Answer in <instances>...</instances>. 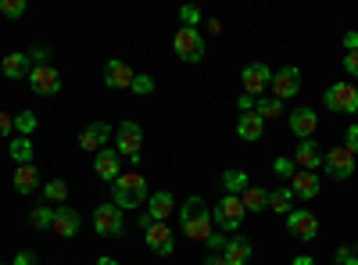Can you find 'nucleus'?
Listing matches in <instances>:
<instances>
[{
  "label": "nucleus",
  "instance_id": "nucleus-1",
  "mask_svg": "<svg viewBox=\"0 0 358 265\" xmlns=\"http://www.w3.org/2000/svg\"><path fill=\"white\" fill-rule=\"evenodd\" d=\"M147 180H143V172H122L118 180L111 183V204L115 208H140V204H147Z\"/></svg>",
  "mask_w": 358,
  "mask_h": 265
},
{
  "label": "nucleus",
  "instance_id": "nucleus-2",
  "mask_svg": "<svg viewBox=\"0 0 358 265\" xmlns=\"http://www.w3.org/2000/svg\"><path fill=\"white\" fill-rule=\"evenodd\" d=\"M244 215H248V208H244V201L236 197V194H226L219 204H215V212H212V219L226 229V233H233V229H241V222H244Z\"/></svg>",
  "mask_w": 358,
  "mask_h": 265
},
{
  "label": "nucleus",
  "instance_id": "nucleus-3",
  "mask_svg": "<svg viewBox=\"0 0 358 265\" xmlns=\"http://www.w3.org/2000/svg\"><path fill=\"white\" fill-rule=\"evenodd\" d=\"M94 229L101 233V237H122V233H126L122 208H115L111 201L97 204V208H94Z\"/></svg>",
  "mask_w": 358,
  "mask_h": 265
},
{
  "label": "nucleus",
  "instance_id": "nucleus-4",
  "mask_svg": "<svg viewBox=\"0 0 358 265\" xmlns=\"http://www.w3.org/2000/svg\"><path fill=\"white\" fill-rule=\"evenodd\" d=\"M140 226H143V241H147L151 251H158V255H172L176 251V237H172V229L165 222H151L147 215H140Z\"/></svg>",
  "mask_w": 358,
  "mask_h": 265
},
{
  "label": "nucleus",
  "instance_id": "nucleus-5",
  "mask_svg": "<svg viewBox=\"0 0 358 265\" xmlns=\"http://www.w3.org/2000/svg\"><path fill=\"white\" fill-rule=\"evenodd\" d=\"M115 151L118 155H126L133 165H140V143H143V129H140V122H122L115 129Z\"/></svg>",
  "mask_w": 358,
  "mask_h": 265
},
{
  "label": "nucleus",
  "instance_id": "nucleus-6",
  "mask_svg": "<svg viewBox=\"0 0 358 265\" xmlns=\"http://www.w3.org/2000/svg\"><path fill=\"white\" fill-rule=\"evenodd\" d=\"M322 169L330 172V180H351L355 176V155L348 151V147H330V151L322 155Z\"/></svg>",
  "mask_w": 358,
  "mask_h": 265
},
{
  "label": "nucleus",
  "instance_id": "nucleus-7",
  "mask_svg": "<svg viewBox=\"0 0 358 265\" xmlns=\"http://www.w3.org/2000/svg\"><path fill=\"white\" fill-rule=\"evenodd\" d=\"M241 86H244V94H251V97H265V90L273 86V69H268L265 62H251L241 72Z\"/></svg>",
  "mask_w": 358,
  "mask_h": 265
},
{
  "label": "nucleus",
  "instance_id": "nucleus-8",
  "mask_svg": "<svg viewBox=\"0 0 358 265\" xmlns=\"http://www.w3.org/2000/svg\"><path fill=\"white\" fill-rule=\"evenodd\" d=\"M172 50H176L179 57H183V62L197 65L201 57H204V36L197 33V29H179L176 40H172Z\"/></svg>",
  "mask_w": 358,
  "mask_h": 265
},
{
  "label": "nucleus",
  "instance_id": "nucleus-9",
  "mask_svg": "<svg viewBox=\"0 0 358 265\" xmlns=\"http://www.w3.org/2000/svg\"><path fill=\"white\" fill-rule=\"evenodd\" d=\"M62 72H57L54 65H33V72H29V86L40 94V97H54L62 94Z\"/></svg>",
  "mask_w": 358,
  "mask_h": 265
},
{
  "label": "nucleus",
  "instance_id": "nucleus-10",
  "mask_svg": "<svg viewBox=\"0 0 358 265\" xmlns=\"http://www.w3.org/2000/svg\"><path fill=\"white\" fill-rule=\"evenodd\" d=\"M326 108L330 111H344V115H355V108H358V86H351V83H334L330 90H326Z\"/></svg>",
  "mask_w": 358,
  "mask_h": 265
},
{
  "label": "nucleus",
  "instance_id": "nucleus-11",
  "mask_svg": "<svg viewBox=\"0 0 358 265\" xmlns=\"http://www.w3.org/2000/svg\"><path fill=\"white\" fill-rule=\"evenodd\" d=\"M287 229H290V237H297V241H315L319 219H315V212H308V208H294V212L287 215Z\"/></svg>",
  "mask_w": 358,
  "mask_h": 265
},
{
  "label": "nucleus",
  "instance_id": "nucleus-12",
  "mask_svg": "<svg viewBox=\"0 0 358 265\" xmlns=\"http://www.w3.org/2000/svg\"><path fill=\"white\" fill-rule=\"evenodd\" d=\"M297 90H301V72H297L294 65H283V69L273 72V97H276V101H287V97H294Z\"/></svg>",
  "mask_w": 358,
  "mask_h": 265
},
{
  "label": "nucleus",
  "instance_id": "nucleus-13",
  "mask_svg": "<svg viewBox=\"0 0 358 265\" xmlns=\"http://www.w3.org/2000/svg\"><path fill=\"white\" fill-rule=\"evenodd\" d=\"M111 133H115V129H111L108 122H90V126L79 133V147H83L86 155H101L104 143L111 140Z\"/></svg>",
  "mask_w": 358,
  "mask_h": 265
},
{
  "label": "nucleus",
  "instance_id": "nucleus-14",
  "mask_svg": "<svg viewBox=\"0 0 358 265\" xmlns=\"http://www.w3.org/2000/svg\"><path fill=\"white\" fill-rule=\"evenodd\" d=\"M294 165L305 169V172H319L322 169V147L315 140H301L294 147Z\"/></svg>",
  "mask_w": 358,
  "mask_h": 265
},
{
  "label": "nucleus",
  "instance_id": "nucleus-15",
  "mask_svg": "<svg viewBox=\"0 0 358 265\" xmlns=\"http://www.w3.org/2000/svg\"><path fill=\"white\" fill-rule=\"evenodd\" d=\"M94 172L101 176V180H108V183H115L118 176H122V155L115 151V147H104V151L94 158Z\"/></svg>",
  "mask_w": 358,
  "mask_h": 265
},
{
  "label": "nucleus",
  "instance_id": "nucleus-16",
  "mask_svg": "<svg viewBox=\"0 0 358 265\" xmlns=\"http://www.w3.org/2000/svg\"><path fill=\"white\" fill-rule=\"evenodd\" d=\"M287 122H290V133H294V136L312 140V133H315V126H319V115H315L312 108H294V111L287 115Z\"/></svg>",
  "mask_w": 358,
  "mask_h": 265
},
{
  "label": "nucleus",
  "instance_id": "nucleus-17",
  "mask_svg": "<svg viewBox=\"0 0 358 265\" xmlns=\"http://www.w3.org/2000/svg\"><path fill=\"white\" fill-rule=\"evenodd\" d=\"M294 187H290V194L294 197H301V201H315L319 197V190H322V183H319V172H294V180H290Z\"/></svg>",
  "mask_w": 358,
  "mask_h": 265
},
{
  "label": "nucleus",
  "instance_id": "nucleus-18",
  "mask_svg": "<svg viewBox=\"0 0 358 265\" xmlns=\"http://www.w3.org/2000/svg\"><path fill=\"white\" fill-rule=\"evenodd\" d=\"M176 212V197L169 194V190H158V194H151V197H147V219H151V222H165L169 215Z\"/></svg>",
  "mask_w": 358,
  "mask_h": 265
},
{
  "label": "nucleus",
  "instance_id": "nucleus-19",
  "mask_svg": "<svg viewBox=\"0 0 358 265\" xmlns=\"http://www.w3.org/2000/svg\"><path fill=\"white\" fill-rule=\"evenodd\" d=\"M57 237H65V241H72L76 233H79V212L76 208H69V204H62V208H54V226H50Z\"/></svg>",
  "mask_w": 358,
  "mask_h": 265
},
{
  "label": "nucleus",
  "instance_id": "nucleus-20",
  "mask_svg": "<svg viewBox=\"0 0 358 265\" xmlns=\"http://www.w3.org/2000/svg\"><path fill=\"white\" fill-rule=\"evenodd\" d=\"M133 69L126 62H108L104 65V86H111V90H129L133 86Z\"/></svg>",
  "mask_w": 358,
  "mask_h": 265
},
{
  "label": "nucleus",
  "instance_id": "nucleus-21",
  "mask_svg": "<svg viewBox=\"0 0 358 265\" xmlns=\"http://www.w3.org/2000/svg\"><path fill=\"white\" fill-rule=\"evenodd\" d=\"M201 219H212V212H208V201L204 197H187V204L179 208V222L190 226V222H201Z\"/></svg>",
  "mask_w": 358,
  "mask_h": 265
},
{
  "label": "nucleus",
  "instance_id": "nucleus-22",
  "mask_svg": "<svg viewBox=\"0 0 358 265\" xmlns=\"http://www.w3.org/2000/svg\"><path fill=\"white\" fill-rule=\"evenodd\" d=\"M222 258H226L229 265H248V262H251V241H248V237H229Z\"/></svg>",
  "mask_w": 358,
  "mask_h": 265
},
{
  "label": "nucleus",
  "instance_id": "nucleus-23",
  "mask_svg": "<svg viewBox=\"0 0 358 265\" xmlns=\"http://www.w3.org/2000/svg\"><path fill=\"white\" fill-rule=\"evenodd\" d=\"M262 133H265V119H262V115L248 111V115L236 119V136H241V140H262Z\"/></svg>",
  "mask_w": 358,
  "mask_h": 265
},
{
  "label": "nucleus",
  "instance_id": "nucleus-24",
  "mask_svg": "<svg viewBox=\"0 0 358 265\" xmlns=\"http://www.w3.org/2000/svg\"><path fill=\"white\" fill-rule=\"evenodd\" d=\"M0 72H4L8 79H22V76H29L33 72V62H29V54H8L4 62H0Z\"/></svg>",
  "mask_w": 358,
  "mask_h": 265
},
{
  "label": "nucleus",
  "instance_id": "nucleus-25",
  "mask_svg": "<svg viewBox=\"0 0 358 265\" xmlns=\"http://www.w3.org/2000/svg\"><path fill=\"white\" fill-rule=\"evenodd\" d=\"M40 187V172H36V165L29 162V165H18L15 169V190L18 194H33Z\"/></svg>",
  "mask_w": 358,
  "mask_h": 265
},
{
  "label": "nucleus",
  "instance_id": "nucleus-26",
  "mask_svg": "<svg viewBox=\"0 0 358 265\" xmlns=\"http://www.w3.org/2000/svg\"><path fill=\"white\" fill-rule=\"evenodd\" d=\"M248 187H251V180H248L244 169H226V172H222V190H226V194H236V197H241Z\"/></svg>",
  "mask_w": 358,
  "mask_h": 265
},
{
  "label": "nucleus",
  "instance_id": "nucleus-27",
  "mask_svg": "<svg viewBox=\"0 0 358 265\" xmlns=\"http://www.w3.org/2000/svg\"><path fill=\"white\" fill-rule=\"evenodd\" d=\"M268 208L280 212V215H290V212H294V194H290V187L268 190Z\"/></svg>",
  "mask_w": 358,
  "mask_h": 265
},
{
  "label": "nucleus",
  "instance_id": "nucleus-28",
  "mask_svg": "<svg viewBox=\"0 0 358 265\" xmlns=\"http://www.w3.org/2000/svg\"><path fill=\"white\" fill-rule=\"evenodd\" d=\"M241 201H244V208H248V212H265L268 190H265V187H248V190L241 194Z\"/></svg>",
  "mask_w": 358,
  "mask_h": 265
},
{
  "label": "nucleus",
  "instance_id": "nucleus-29",
  "mask_svg": "<svg viewBox=\"0 0 358 265\" xmlns=\"http://www.w3.org/2000/svg\"><path fill=\"white\" fill-rule=\"evenodd\" d=\"M255 115H262L265 122H268V119H280V115H283V101H276V97H258V101H255Z\"/></svg>",
  "mask_w": 358,
  "mask_h": 265
},
{
  "label": "nucleus",
  "instance_id": "nucleus-30",
  "mask_svg": "<svg viewBox=\"0 0 358 265\" xmlns=\"http://www.w3.org/2000/svg\"><path fill=\"white\" fill-rule=\"evenodd\" d=\"M11 158H15L18 165L33 162V140H29V136H15V140H11Z\"/></svg>",
  "mask_w": 358,
  "mask_h": 265
},
{
  "label": "nucleus",
  "instance_id": "nucleus-31",
  "mask_svg": "<svg viewBox=\"0 0 358 265\" xmlns=\"http://www.w3.org/2000/svg\"><path fill=\"white\" fill-rule=\"evenodd\" d=\"M29 222H33L36 229H50L54 226V208L50 204H36V208L29 212Z\"/></svg>",
  "mask_w": 358,
  "mask_h": 265
},
{
  "label": "nucleus",
  "instance_id": "nucleus-32",
  "mask_svg": "<svg viewBox=\"0 0 358 265\" xmlns=\"http://www.w3.org/2000/svg\"><path fill=\"white\" fill-rule=\"evenodd\" d=\"M15 133L18 136H33L36 133V115L33 111H18L15 115Z\"/></svg>",
  "mask_w": 358,
  "mask_h": 265
},
{
  "label": "nucleus",
  "instance_id": "nucleus-33",
  "mask_svg": "<svg viewBox=\"0 0 358 265\" xmlns=\"http://www.w3.org/2000/svg\"><path fill=\"white\" fill-rule=\"evenodd\" d=\"M43 197H47V201H69V183H65V180H50V183L43 187Z\"/></svg>",
  "mask_w": 358,
  "mask_h": 265
},
{
  "label": "nucleus",
  "instance_id": "nucleus-34",
  "mask_svg": "<svg viewBox=\"0 0 358 265\" xmlns=\"http://www.w3.org/2000/svg\"><path fill=\"white\" fill-rule=\"evenodd\" d=\"M133 94L147 97V94H155V76H133V86H129Z\"/></svg>",
  "mask_w": 358,
  "mask_h": 265
},
{
  "label": "nucleus",
  "instance_id": "nucleus-35",
  "mask_svg": "<svg viewBox=\"0 0 358 265\" xmlns=\"http://www.w3.org/2000/svg\"><path fill=\"white\" fill-rule=\"evenodd\" d=\"M0 15L4 18H22L25 15V0H0Z\"/></svg>",
  "mask_w": 358,
  "mask_h": 265
},
{
  "label": "nucleus",
  "instance_id": "nucleus-36",
  "mask_svg": "<svg viewBox=\"0 0 358 265\" xmlns=\"http://www.w3.org/2000/svg\"><path fill=\"white\" fill-rule=\"evenodd\" d=\"M273 172L280 176V180H294V172H297V169H294L290 158H276V162H273Z\"/></svg>",
  "mask_w": 358,
  "mask_h": 265
},
{
  "label": "nucleus",
  "instance_id": "nucleus-37",
  "mask_svg": "<svg viewBox=\"0 0 358 265\" xmlns=\"http://www.w3.org/2000/svg\"><path fill=\"white\" fill-rule=\"evenodd\" d=\"M179 18H183V29H197V22H201V11H197L194 4H187V8H179Z\"/></svg>",
  "mask_w": 358,
  "mask_h": 265
},
{
  "label": "nucleus",
  "instance_id": "nucleus-38",
  "mask_svg": "<svg viewBox=\"0 0 358 265\" xmlns=\"http://www.w3.org/2000/svg\"><path fill=\"white\" fill-rule=\"evenodd\" d=\"M334 262H337V265H358V258H355V251H351L348 244H341V248L334 251Z\"/></svg>",
  "mask_w": 358,
  "mask_h": 265
},
{
  "label": "nucleus",
  "instance_id": "nucleus-39",
  "mask_svg": "<svg viewBox=\"0 0 358 265\" xmlns=\"http://www.w3.org/2000/svg\"><path fill=\"white\" fill-rule=\"evenodd\" d=\"M47 57H50V50H47L43 43H33V50H29V62H33V65H47Z\"/></svg>",
  "mask_w": 358,
  "mask_h": 265
},
{
  "label": "nucleus",
  "instance_id": "nucleus-40",
  "mask_svg": "<svg viewBox=\"0 0 358 265\" xmlns=\"http://www.w3.org/2000/svg\"><path fill=\"white\" fill-rule=\"evenodd\" d=\"M226 241H229L226 233H212V237H208L204 244H208V251H215V255H222V251H226Z\"/></svg>",
  "mask_w": 358,
  "mask_h": 265
},
{
  "label": "nucleus",
  "instance_id": "nucleus-41",
  "mask_svg": "<svg viewBox=\"0 0 358 265\" xmlns=\"http://www.w3.org/2000/svg\"><path fill=\"white\" fill-rule=\"evenodd\" d=\"M344 140H348V143H344V147H348V151H351V155H358V122H351V126H348V133H344Z\"/></svg>",
  "mask_w": 358,
  "mask_h": 265
},
{
  "label": "nucleus",
  "instance_id": "nucleus-42",
  "mask_svg": "<svg viewBox=\"0 0 358 265\" xmlns=\"http://www.w3.org/2000/svg\"><path fill=\"white\" fill-rule=\"evenodd\" d=\"M344 72H348L351 79H358V50H351V54L344 57Z\"/></svg>",
  "mask_w": 358,
  "mask_h": 265
},
{
  "label": "nucleus",
  "instance_id": "nucleus-43",
  "mask_svg": "<svg viewBox=\"0 0 358 265\" xmlns=\"http://www.w3.org/2000/svg\"><path fill=\"white\" fill-rule=\"evenodd\" d=\"M11 133H15V119L8 111H0V136H11Z\"/></svg>",
  "mask_w": 358,
  "mask_h": 265
},
{
  "label": "nucleus",
  "instance_id": "nucleus-44",
  "mask_svg": "<svg viewBox=\"0 0 358 265\" xmlns=\"http://www.w3.org/2000/svg\"><path fill=\"white\" fill-rule=\"evenodd\" d=\"M255 101H258V97H251V94H241V97H236V108H241V111L248 115V111H255Z\"/></svg>",
  "mask_w": 358,
  "mask_h": 265
},
{
  "label": "nucleus",
  "instance_id": "nucleus-45",
  "mask_svg": "<svg viewBox=\"0 0 358 265\" xmlns=\"http://www.w3.org/2000/svg\"><path fill=\"white\" fill-rule=\"evenodd\" d=\"M11 265H36V255H33V251H18Z\"/></svg>",
  "mask_w": 358,
  "mask_h": 265
},
{
  "label": "nucleus",
  "instance_id": "nucleus-46",
  "mask_svg": "<svg viewBox=\"0 0 358 265\" xmlns=\"http://www.w3.org/2000/svg\"><path fill=\"white\" fill-rule=\"evenodd\" d=\"M344 50L351 54V50H358V33L351 29V33H344Z\"/></svg>",
  "mask_w": 358,
  "mask_h": 265
},
{
  "label": "nucleus",
  "instance_id": "nucleus-47",
  "mask_svg": "<svg viewBox=\"0 0 358 265\" xmlns=\"http://www.w3.org/2000/svg\"><path fill=\"white\" fill-rule=\"evenodd\" d=\"M208 33L219 36V33H222V22H219V18H208Z\"/></svg>",
  "mask_w": 358,
  "mask_h": 265
},
{
  "label": "nucleus",
  "instance_id": "nucleus-48",
  "mask_svg": "<svg viewBox=\"0 0 358 265\" xmlns=\"http://www.w3.org/2000/svg\"><path fill=\"white\" fill-rule=\"evenodd\" d=\"M290 265H315V258H312V255H297Z\"/></svg>",
  "mask_w": 358,
  "mask_h": 265
},
{
  "label": "nucleus",
  "instance_id": "nucleus-49",
  "mask_svg": "<svg viewBox=\"0 0 358 265\" xmlns=\"http://www.w3.org/2000/svg\"><path fill=\"white\" fill-rule=\"evenodd\" d=\"M204 265H229L222 255H212V258H204Z\"/></svg>",
  "mask_w": 358,
  "mask_h": 265
},
{
  "label": "nucleus",
  "instance_id": "nucleus-50",
  "mask_svg": "<svg viewBox=\"0 0 358 265\" xmlns=\"http://www.w3.org/2000/svg\"><path fill=\"white\" fill-rule=\"evenodd\" d=\"M97 265H118V258H97Z\"/></svg>",
  "mask_w": 358,
  "mask_h": 265
},
{
  "label": "nucleus",
  "instance_id": "nucleus-51",
  "mask_svg": "<svg viewBox=\"0 0 358 265\" xmlns=\"http://www.w3.org/2000/svg\"><path fill=\"white\" fill-rule=\"evenodd\" d=\"M355 258H358V241H355Z\"/></svg>",
  "mask_w": 358,
  "mask_h": 265
},
{
  "label": "nucleus",
  "instance_id": "nucleus-52",
  "mask_svg": "<svg viewBox=\"0 0 358 265\" xmlns=\"http://www.w3.org/2000/svg\"><path fill=\"white\" fill-rule=\"evenodd\" d=\"M0 265H11V262H0Z\"/></svg>",
  "mask_w": 358,
  "mask_h": 265
},
{
  "label": "nucleus",
  "instance_id": "nucleus-53",
  "mask_svg": "<svg viewBox=\"0 0 358 265\" xmlns=\"http://www.w3.org/2000/svg\"><path fill=\"white\" fill-rule=\"evenodd\" d=\"M355 115H358V108H355Z\"/></svg>",
  "mask_w": 358,
  "mask_h": 265
}]
</instances>
